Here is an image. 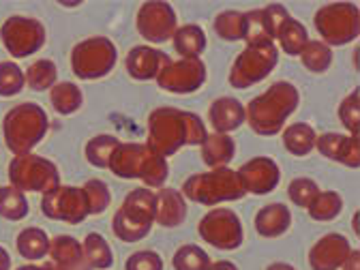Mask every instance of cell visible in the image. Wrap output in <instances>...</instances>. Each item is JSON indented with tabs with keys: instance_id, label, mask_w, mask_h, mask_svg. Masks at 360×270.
<instances>
[{
	"instance_id": "cell-1",
	"label": "cell",
	"mask_w": 360,
	"mask_h": 270,
	"mask_svg": "<svg viewBox=\"0 0 360 270\" xmlns=\"http://www.w3.org/2000/svg\"><path fill=\"white\" fill-rule=\"evenodd\" d=\"M206 135V124L198 114L178 108H157L148 116L146 146L167 159L183 146H200Z\"/></svg>"
},
{
	"instance_id": "cell-2",
	"label": "cell",
	"mask_w": 360,
	"mask_h": 270,
	"mask_svg": "<svg viewBox=\"0 0 360 270\" xmlns=\"http://www.w3.org/2000/svg\"><path fill=\"white\" fill-rule=\"evenodd\" d=\"M300 103L298 88L290 82H275L245 108V120L257 135H277Z\"/></svg>"
},
{
	"instance_id": "cell-3",
	"label": "cell",
	"mask_w": 360,
	"mask_h": 270,
	"mask_svg": "<svg viewBox=\"0 0 360 270\" xmlns=\"http://www.w3.org/2000/svg\"><path fill=\"white\" fill-rule=\"evenodd\" d=\"M108 167L118 178L142 180L146 189L161 187L169 176L167 161L161 155H157L153 148H148L146 144H140V142L118 144L110 157Z\"/></svg>"
},
{
	"instance_id": "cell-4",
	"label": "cell",
	"mask_w": 360,
	"mask_h": 270,
	"mask_svg": "<svg viewBox=\"0 0 360 270\" xmlns=\"http://www.w3.org/2000/svg\"><path fill=\"white\" fill-rule=\"evenodd\" d=\"M50 129V118L37 103H20L11 108L3 120V135L7 148L15 155H28L45 138Z\"/></svg>"
},
{
	"instance_id": "cell-5",
	"label": "cell",
	"mask_w": 360,
	"mask_h": 270,
	"mask_svg": "<svg viewBox=\"0 0 360 270\" xmlns=\"http://www.w3.org/2000/svg\"><path fill=\"white\" fill-rule=\"evenodd\" d=\"M157 212V193L146 187L127 193L122 206L112 219V230L122 243H140L153 230Z\"/></svg>"
},
{
	"instance_id": "cell-6",
	"label": "cell",
	"mask_w": 360,
	"mask_h": 270,
	"mask_svg": "<svg viewBox=\"0 0 360 270\" xmlns=\"http://www.w3.org/2000/svg\"><path fill=\"white\" fill-rule=\"evenodd\" d=\"M183 195L185 200L204 206H217L223 202L243 200L247 191L243 189L240 178L232 167H217L189 176L183 185Z\"/></svg>"
},
{
	"instance_id": "cell-7",
	"label": "cell",
	"mask_w": 360,
	"mask_h": 270,
	"mask_svg": "<svg viewBox=\"0 0 360 270\" xmlns=\"http://www.w3.org/2000/svg\"><path fill=\"white\" fill-rule=\"evenodd\" d=\"M118 50L108 37H90L79 41L71 52V69L79 79H101L112 73Z\"/></svg>"
},
{
	"instance_id": "cell-8",
	"label": "cell",
	"mask_w": 360,
	"mask_h": 270,
	"mask_svg": "<svg viewBox=\"0 0 360 270\" xmlns=\"http://www.w3.org/2000/svg\"><path fill=\"white\" fill-rule=\"evenodd\" d=\"M9 180L11 187L20 189L22 193H48L60 185V174L50 159L28 153L11 161Z\"/></svg>"
},
{
	"instance_id": "cell-9",
	"label": "cell",
	"mask_w": 360,
	"mask_h": 270,
	"mask_svg": "<svg viewBox=\"0 0 360 270\" xmlns=\"http://www.w3.org/2000/svg\"><path fill=\"white\" fill-rule=\"evenodd\" d=\"M313 24L328 48L345 45L360 34V11L352 3H330L315 11Z\"/></svg>"
},
{
	"instance_id": "cell-10",
	"label": "cell",
	"mask_w": 360,
	"mask_h": 270,
	"mask_svg": "<svg viewBox=\"0 0 360 270\" xmlns=\"http://www.w3.org/2000/svg\"><path fill=\"white\" fill-rule=\"evenodd\" d=\"M279 63V52L275 43L266 45H247V48L236 56L230 69V84L238 90L251 88L253 84L266 79L275 71Z\"/></svg>"
},
{
	"instance_id": "cell-11",
	"label": "cell",
	"mask_w": 360,
	"mask_h": 270,
	"mask_svg": "<svg viewBox=\"0 0 360 270\" xmlns=\"http://www.w3.org/2000/svg\"><path fill=\"white\" fill-rule=\"evenodd\" d=\"M0 39H3L5 50L13 58H28L43 48L48 34H45V28L39 20L26 15H11L0 28Z\"/></svg>"
},
{
	"instance_id": "cell-12",
	"label": "cell",
	"mask_w": 360,
	"mask_h": 270,
	"mask_svg": "<svg viewBox=\"0 0 360 270\" xmlns=\"http://www.w3.org/2000/svg\"><path fill=\"white\" fill-rule=\"evenodd\" d=\"M200 236L221 251H234L243 245V223L238 214L230 208H212L208 210L200 225H198Z\"/></svg>"
},
{
	"instance_id": "cell-13",
	"label": "cell",
	"mask_w": 360,
	"mask_h": 270,
	"mask_svg": "<svg viewBox=\"0 0 360 270\" xmlns=\"http://www.w3.org/2000/svg\"><path fill=\"white\" fill-rule=\"evenodd\" d=\"M41 210L52 221H65L69 225H79L88 214V202L79 187L58 185L56 189L43 193Z\"/></svg>"
},
{
	"instance_id": "cell-14",
	"label": "cell",
	"mask_w": 360,
	"mask_h": 270,
	"mask_svg": "<svg viewBox=\"0 0 360 270\" xmlns=\"http://www.w3.org/2000/svg\"><path fill=\"white\" fill-rule=\"evenodd\" d=\"M206 65L200 58L169 60L157 75V86L174 95H191L206 82Z\"/></svg>"
},
{
	"instance_id": "cell-15",
	"label": "cell",
	"mask_w": 360,
	"mask_h": 270,
	"mask_svg": "<svg viewBox=\"0 0 360 270\" xmlns=\"http://www.w3.org/2000/svg\"><path fill=\"white\" fill-rule=\"evenodd\" d=\"M135 26H138V32L148 43H165L167 39L174 37L178 28V18L169 3L148 0V3L140 7L138 18H135Z\"/></svg>"
},
{
	"instance_id": "cell-16",
	"label": "cell",
	"mask_w": 360,
	"mask_h": 270,
	"mask_svg": "<svg viewBox=\"0 0 360 270\" xmlns=\"http://www.w3.org/2000/svg\"><path fill=\"white\" fill-rule=\"evenodd\" d=\"M236 174L240 178L243 189L253 195L273 193L281 180V169L277 161L270 157H253Z\"/></svg>"
},
{
	"instance_id": "cell-17",
	"label": "cell",
	"mask_w": 360,
	"mask_h": 270,
	"mask_svg": "<svg viewBox=\"0 0 360 270\" xmlns=\"http://www.w3.org/2000/svg\"><path fill=\"white\" fill-rule=\"evenodd\" d=\"M349 251H352V247L345 236H341L337 232L326 234L311 247L309 266L313 270H339L345 264Z\"/></svg>"
},
{
	"instance_id": "cell-18",
	"label": "cell",
	"mask_w": 360,
	"mask_h": 270,
	"mask_svg": "<svg viewBox=\"0 0 360 270\" xmlns=\"http://www.w3.org/2000/svg\"><path fill=\"white\" fill-rule=\"evenodd\" d=\"M315 150H320L324 157L343 163L347 167H360V144L354 135L343 133H322L315 138Z\"/></svg>"
},
{
	"instance_id": "cell-19",
	"label": "cell",
	"mask_w": 360,
	"mask_h": 270,
	"mask_svg": "<svg viewBox=\"0 0 360 270\" xmlns=\"http://www.w3.org/2000/svg\"><path fill=\"white\" fill-rule=\"evenodd\" d=\"M169 63L167 54L157 50V48H150V45H138V48H133L129 54H127V60H124V67H127V73L138 79V82H146V79H157L159 71Z\"/></svg>"
},
{
	"instance_id": "cell-20",
	"label": "cell",
	"mask_w": 360,
	"mask_h": 270,
	"mask_svg": "<svg viewBox=\"0 0 360 270\" xmlns=\"http://www.w3.org/2000/svg\"><path fill=\"white\" fill-rule=\"evenodd\" d=\"M48 257H50L52 270H93L84 257L82 243L67 234L50 240Z\"/></svg>"
},
{
	"instance_id": "cell-21",
	"label": "cell",
	"mask_w": 360,
	"mask_h": 270,
	"mask_svg": "<svg viewBox=\"0 0 360 270\" xmlns=\"http://www.w3.org/2000/svg\"><path fill=\"white\" fill-rule=\"evenodd\" d=\"M208 120L214 133L230 135L245 122V105L234 97H219L208 108Z\"/></svg>"
},
{
	"instance_id": "cell-22",
	"label": "cell",
	"mask_w": 360,
	"mask_h": 270,
	"mask_svg": "<svg viewBox=\"0 0 360 270\" xmlns=\"http://www.w3.org/2000/svg\"><path fill=\"white\" fill-rule=\"evenodd\" d=\"M187 219V200L178 189L165 187L157 193V212H155V223L161 228H178Z\"/></svg>"
},
{
	"instance_id": "cell-23",
	"label": "cell",
	"mask_w": 360,
	"mask_h": 270,
	"mask_svg": "<svg viewBox=\"0 0 360 270\" xmlns=\"http://www.w3.org/2000/svg\"><path fill=\"white\" fill-rule=\"evenodd\" d=\"M292 225V212L285 204L273 202L266 204L255 214V230L264 238H279L283 236Z\"/></svg>"
},
{
	"instance_id": "cell-24",
	"label": "cell",
	"mask_w": 360,
	"mask_h": 270,
	"mask_svg": "<svg viewBox=\"0 0 360 270\" xmlns=\"http://www.w3.org/2000/svg\"><path fill=\"white\" fill-rule=\"evenodd\" d=\"M200 148H202V159L210 169L228 167L236 155L234 138L232 135H225V133H208L204 142L200 144Z\"/></svg>"
},
{
	"instance_id": "cell-25",
	"label": "cell",
	"mask_w": 360,
	"mask_h": 270,
	"mask_svg": "<svg viewBox=\"0 0 360 270\" xmlns=\"http://www.w3.org/2000/svg\"><path fill=\"white\" fill-rule=\"evenodd\" d=\"M172 39H174V50L180 54V58H200L208 43L206 32L198 24L178 26Z\"/></svg>"
},
{
	"instance_id": "cell-26",
	"label": "cell",
	"mask_w": 360,
	"mask_h": 270,
	"mask_svg": "<svg viewBox=\"0 0 360 270\" xmlns=\"http://www.w3.org/2000/svg\"><path fill=\"white\" fill-rule=\"evenodd\" d=\"M315 138H318V133L313 131L311 124L294 122L283 131V146L294 157H307L311 150H315Z\"/></svg>"
},
{
	"instance_id": "cell-27",
	"label": "cell",
	"mask_w": 360,
	"mask_h": 270,
	"mask_svg": "<svg viewBox=\"0 0 360 270\" xmlns=\"http://www.w3.org/2000/svg\"><path fill=\"white\" fill-rule=\"evenodd\" d=\"M275 41L281 45V50H283L288 56H300L302 48H304L307 41H309V32H307V28H304L296 18L290 15V18L279 26V30H277V34H275Z\"/></svg>"
},
{
	"instance_id": "cell-28",
	"label": "cell",
	"mask_w": 360,
	"mask_h": 270,
	"mask_svg": "<svg viewBox=\"0 0 360 270\" xmlns=\"http://www.w3.org/2000/svg\"><path fill=\"white\" fill-rule=\"evenodd\" d=\"M50 101H52V108L63 114V116H69V114H75L82 103H84V95L77 84L73 82H56L50 90Z\"/></svg>"
},
{
	"instance_id": "cell-29",
	"label": "cell",
	"mask_w": 360,
	"mask_h": 270,
	"mask_svg": "<svg viewBox=\"0 0 360 270\" xmlns=\"http://www.w3.org/2000/svg\"><path fill=\"white\" fill-rule=\"evenodd\" d=\"M18 251L28 262H39L50 251V238L41 228H26L18 236Z\"/></svg>"
},
{
	"instance_id": "cell-30",
	"label": "cell",
	"mask_w": 360,
	"mask_h": 270,
	"mask_svg": "<svg viewBox=\"0 0 360 270\" xmlns=\"http://www.w3.org/2000/svg\"><path fill=\"white\" fill-rule=\"evenodd\" d=\"M300 63L311 73H326L333 65V48L322 41H307L300 52Z\"/></svg>"
},
{
	"instance_id": "cell-31",
	"label": "cell",
	"mask_w": 360,
	"mask_h": 270,
	"mask_svg": "<svg viewBox=\"0 0 360 270\" xmlns=\"http://www.w3.org/2000/svg\"><path fill=\"white\" fill-rule=\"evenodd\" d=\"M82 249H84V257L88 262L90 268L97 270H105L112 266L114 257H112V249L108 245V240L101 234H86V238L82 240Z\"/></svg>"
},
{
	"instance_id": "cell-32",
	"label": "cell",
	"mask_w": 360,
	"mask_h": 270,
	"mask_svg": "<svg viewBox=\"0 0 360 270\" xmlns=\"http://www.w3.org/2000/svg\"><path fill=\"white\" fill-rule=\"evenodd\" d=\"M24 79L26 84L32 88V90H52V86L56 84L58 79V69L54 65V60L50 58H41V60H34L26 73H24Z\"/></svg>"
},
{
	"instance_id": "cell-33",
	"label": "cell",
	"mask_w": 360,
	"mask_h": 270,
	"mask_svg": "<svg viewBox=\"0 0 360 270\" xmlns=\"http://www.w3.org/2000/svg\"><path fill=\"white\" fill-rule=\"evenodd\" d=\"M313 221H333L343 210V198L337 191H320L307 206Z\"/></svg>"
},
{
	"instance_id": "cell-34",
	"label": "cell",
	"mask_w": 360,
	"mask_h": 270,
	"mask_svg": "<svg viewBox=\"0 0 360 270\" xmlns=\"http://www.w3.org/2000/svg\"><path fill=\"white\" fill-rule=\"evenodd\" d=\"M28 210H30L28 200L20 189L11 185L0 187V217L9 221H20L28 214Z\"/></svg>"
},
{
	"instance_id": "cell-35",
	"label": "cell",
	"mask_w": 360,
	"mask_h": 270,
	"mask_svg": "<svg viewBox=\"0 0 360 270\" xmlns=\"http://www.w3.org/2000/svg\"><path fill=\"white\" fill-rule=\"evenodd\" d=\"M214 32L225 41H245V13L243 11H221L214 18Z\"/></svg>"
},
{
	"instance_id": "cell-36",
	"label": "cell",
	"mask_w": 360,
	"mask_h": 270,
	"mask_svg": "<svg viewBox=\"0 0 360 270\" xmlns=\"http://www.w3.org/2000/svg\"><path fill=\"white\" fill-rule=\"evenodd\" d=\"M118 144H120V142L114 138V135H95L93 140H88V144H86V148H84L88 163H90V165H95V167H99V169L108 167L110 157H112V153L116 150Z\"/></svg>"
},
{
	"instance_id": "cell-37",
	"label": "cell",
	"mask_w": 360,
	"mask_h": 270,
	"mask_svg": "<svg viewBox=\"0 0 360 270\" xmlns=\"http://www.w3.org/2000/svg\"><path fill=\"white\" fill-rule=\"evenodd\" d=\"M174 270H208L210 268V257L204 249L198 245H183L172 257Z\"/></svg>"
},
{
	"instance_id": "cell-38",
	"label": "cell",
	"mask_w": 360,
	"mask_h": 270,
	"mask_svg": "<svg viewBox=\"0 0 360 270\" xmlns=\"http://www.w3.org/2000/svg\"><path fill=\"white\" fill-rule=\"evenodd\" d=\"M245 41L247 45H266V43H275L273 37H270L266 24H264V15L262 9H253L245 13Z\"/></svg>"
},
{
	"instance_id": "cell-39",
	"label": "cell",
	"mask_w": 360,
	"mask_h": 270,
	"mask_svg": "<svg viewBox=\"0 0 360 270\" xmlns=\"http://www.w3.org/2000/svg\"><path fill=\"white\" fill-rule=\"evenodd\" d=\"M84 195H86V202H88V210L90 214H101L108 210L110 202H112V195H110V189L103 180H88V183L82 187Z\"/></svg>"
},
{
	"instance_id": "cell-40",
	"label": "cell",
	"mask_w": 360,
	"mask_h": 270,
	"mask_svg": "<svg viewBox=\"0 0 360 270\" xmlns=\"http://www.w3.org/2000/svg\"><path fill=\"white\" fill-rule=\"evenodd\" d=\"M24 86V71L18 67V63H0V97L20 95Z\"/></svg>"
},
{
	"instance_id": "cell-41",
	"label": "cell",
	"mask_w": 360,
	"mask_h": 270,
	"mask_svg": "<svg viewBox=\"0 0 360 270\" xmlns=\"http://www.w3.org/2000/svg\"><path fill=\"white\" fill-rule=\"evenodd\" d=\"M339 120L349 131V135L358 138V131H360V90L358 88H354V93H349L341 101V105H339Z\"/></svg>"
},
{
	"instance_id": "cell-42",
	"label": "cell",
	"mask_w": 360,
	"mask_h": 270,
	"mask_svg": "<svg viewBox=\"0 0 360 270\" xmlns=\"http://www.w3.org/2000/svg\"><path fill=\"white\" fill-rule=\"evenodd\" d=\"M320 193V187H318V183H315L313 178H307V176H298V178H294L292 183H290V187H288V195H290V200L296 204V206H300V208H307L311 202H313V198Z\"/></svg>"
},
{
	"instance_id": "cell-43",
	"label": "cell",
	"mask_w": 360,
	"mask_h": 270,
	"mask_svg": "<svg viewBox=\"0 0 360 270\" xmlns=\"http://www.w3.org/2000/svg\"><path fill=\"white\" fill-rule=\"evenodd\" d=\"M124 270H163V259L155 251H138L124 262Z\"/></svg>"
},
{
	"instance_id": "cell-44",
	"label": "cell",
	"mask_w": 360,
	"mask_h": 270,
	"mask_svg": "<svg viewBox=\"0 0 360 270\" xmlns=\"http://www.w3.org/2000/svg\"><path fill=\"white\" fill-rule=\"evenodd\" d=\"M262 15H264V24H266L270 37H273V41H275V34H277L279 26L290 18L288 7H283V5H279V3H273V5H268V7L262 9Z\"/></svg>"
},
{
	"instance_id": "cell-45",
	"label": "cell",
	"mask_w": 360,
	"mask_h": 270,
	"mask_svg": "<svg viewBox=\"0 0 360 270\" xmlns=\"http://www.w3.org/2000/svg\"><path fill=\"white\" fill-rule=\"evenodd\" d=\"M339 270H360V253H358L356 249H354V251H349V255H347L345 264H343Z\"/></svg>"
},
{
	"instance_id": "cell-46",
	"label": "cell",
	"mask_w": 360,
	"mask_h": 270,
	"mask_svg": "<svg viewBox=\"0 0 360 270\" xmlns=\"http://www.w3.org/2000/svg\"><path fill=\"white\" fill-rule=\"evenodd\" d=\"M208 270H238L234 262H228V259H219V262H212Z\"/></svg>"
},
{
	"instance_id": "cell-47",
	"label": "cell",
	"mask_w": 360,
	"mask_h": 270,
	"mask_svg": "<svg viewBox=\"0 0 360 270\" xmlns=\"http://www.w3.org/2000/svg\"><path fill=\"white\" fill-rule=\"evenodd\" d=\"M0 270H11V255L5 247H0Z\"/></svg>"
},
{
	"instance_id": "cell-48",
	"label": "cell",
	"mask_w": 360,
	"mask_h": 270,
	"mask_svg": "<svg viewBox=\"0 0 360 270\" xmlns=\"http://www.w3.org/2000/svg\"><path fill=\"white\" fill-rule=\"evenodd\" d=\"M266 270H296L292 264H285V262H275V264H270Z\"/></svg>"
},
{
	"instance_id": "cell-49",
	"label": "cell",
	"mask_w": 360,
	"mask_h": 270,
	"mask_svg": "<svg viewBox=\"0 0 360 270\" xmlns=\"http://www.w3.org/2000/svg\"><path fill=\"white\" fill-rule=\"evenodd\" d=\"M15 270H52V268H50V264H48V266H39V264H26V266H20V268H15Z\"/></svg>"
}]
</instances>
